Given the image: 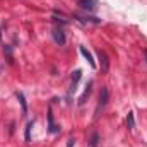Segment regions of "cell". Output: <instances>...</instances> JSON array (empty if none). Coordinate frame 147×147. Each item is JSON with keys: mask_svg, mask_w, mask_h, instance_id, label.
<instances>
[{"mask_svg": "<svg viewBox=\"0 0 147 147\" xmlns=\"http://www.w3.org/2000/svg\"><path fill=\"white\" fill-rule=\"evenodd\" d=\"M146 58H147V50H146Z\"/></svg>", "mask_w": 147, "mask_h": 147, "instance_id": "cell-14", "label": "cell"}, {"mask_svg": "<svg viewBox=\"0 0 147 147\" xmlns=\"http://www.w3.org/2000/svg\"><path fill=\"white\" fill-rule=\"evenodd\" d=\"M80 75H82V72L80 70H75L74 72V77H72V86H70V91H69V96L72 94L74 91H75V86H77V82H79V79H80Z\"/></svg>", "mask_w": 147, "mask_h": 147, "instance_id": "cell-7", "label": "cell"}, {"mask_svg": "<svg viewBox=\"0 0 147 147\" xmlns=\"http://www.w3.org/2000/svg\"><path fill=\"white\" fill-rule=\"evenodd\" d=\"M79 51H80V55H82V57H84V58H86V60L89 62V65H91L92 69H96V62H94L92 55H91V53H89V51L86 50V46H80V48H79Z\"/></svg>", "mask_w": 147, "mask_h": 147, "instance_id": "cell-4", "label": "cell"}, {"mask_svg": "<svg viewBox=\"0 0 147 147\" xmlns=\"http://www.w3.org/2000/svg\"><path fill=\"white\" fill-rule=\"evenodd\" d=\"M51 34H53V39H55V43H57V45H60V46H63V45H65L67 38H65V33H63V29H62V28H55Z\"/></svg>", "mask_w": 147, "mask_h": 147, "instance_id": "cell-3", "label": "cell"}, {"mask_svg": "<svg viewBox=\"0 0 147 147\" xmlns=\"http://www.w3.org/2000/svg\"><path fill=\"white\" fill-rule=\"evenodd\" d=\"M91 86H92V82H89V86L86 87V91H84V94L80 96V99H79V105L82 106L84 103H86V98H89V94H91Z\"/></svg>", "mask_w": 147, "mask_h": 147, "instance_id": "cell-8", "label": "cell"}, {"mask_svg": "<svg viewBox=\"0 0 147 147\" xmlns=\"http://www.w3.org/2000/svg\"><path fill=\"white\" fill-rule=\"evenodd\" d=\"M48 128H50V132H51V134H58V132H60V127H57V125H55V121H53V113H51V108L48 110Z\"/></svg>", "mask_w": 147, "mask_h": 147, "instance_id": "cell-5", "label": "cell"}, {"mask_svg": "<svg viewBox=\"0 0 147 147\" xmlns=\"http://www.w3.org/2000/svg\"><path fill=\"white\" fill-rule=\"evenodd\" d=\"M69 147H74V139H70V140H69Z\"/></svg>", "mask_w": 147, "mask_h": 147, "instance_id": "cell-13", "label": "cell"}, {"mask_svg": "<svg viewBox=\"0 0 147 147\" xmlns=\"http://www.w3.org/2000/svg\"><path fill=\"white\" fill-rule=\"evenodd\" d=\"M0 39H2V33H0Z\"/></svg>", "mask_w": 147, "mask_h": 147, "instance_id": "cell-15", "label": "cell"}, {"mask_svg": "<svg viewBox=\"0 0 147 147\" xmlns=\"http://www.w3.org/2000/svg\"><path fill=\"white\" fill-rule=\"evenodd\" d=\"M98 57L101 60V72H108V57L105 55V51H98Z\"/></svg>", "mask_w": 147, "mask_h": 147, "instance_id": "cell-6", "label": "cell"}, {"mask_svg": "<svg viewBox=\"0 0 147 147\" xmlns=\"http://www.w3.org/2000/svg\"><path fill=\"white\" fill-rule=\"evenodd\" d=\"M77 5L86 12H96L98 10V0H79Z\"/></svg>", "mask_w": 147, "mask_h": 147, "instance_id": "cell-1", "label": "cell"}, {"mask_svg": "<svg viewBox=\"0 0 147 147\" xmlns=\"http://www.w3.org/2000/svg\"><path fill=\"white\" fill-rule=\"evenodd\" d=\"M17 98H19V101H21V105H22V113H26V111H28V106H26V101H24L22 92H17Z\"/></svg>", "mask_w": 147, "mask_h": 147, "instance_id": "cell-10", "label": "cell"}, {"mask_svg": "<svg viewBox=\"0 0 147 147\" xmlns=\"http://www.w3.org/2000/svg\"><path fill=\"white\" fill-rule=\"evenodd\" d=\"M98 144V135H92V142H91V147H96Z\"/></svg>", "mask_w": 147, "mask_h": 147, "instance_id": "cell-12", "label": "cell"}, {"mask_svg": "<svg viewBox=\"0 0 147 147\" xmlns=\"http://www.w3.org/2000/svg\"><path fill=\"white\" fill-rule=\"evenodd\" d=\"M127 125H128V128L132 130L134 127H135V120H134V113H128V116H127Z\"/></svg>", "mask_w": 147, "mask_h": 147, "instance_id": "cell-9", "label": "cell"}, {"mask_svg": "<svg viewBox=\"0 0 147 147\" xmlns=\"http://www.w3.org/2000/svg\"><path fill=\"white\" fill-rule=\"evenodd\" d=\"M106 103H108V89L103 87L101 89V94H99V103H98V108H96V118L101 115V111L106 106Z\"/></svg>", "mask_w": 147, "mask_h": 147, "instance_id": "cell-2", "label": "cell"}, {"mask_svg": "<svg viewBox=\"0 0 147 147\" xmlns=\"http://www.w3.org/2000/svg\"><path fill=\"white\" fill-rule=\"evenodd\" d=\"M31 127H33V121L28 123V128H26V140H29V132H31Z\"/></svg>", "mask_w": 147, "mask_h": 147, "instance_id": "cell-11", "label": "cell"}]
</instances>
